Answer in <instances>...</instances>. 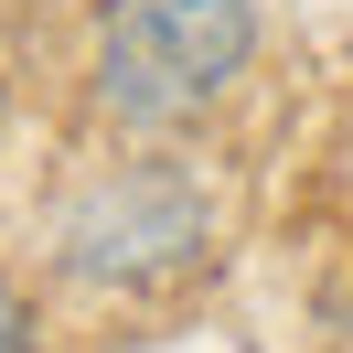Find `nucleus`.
I'll list each match as a JSON object with an SVG mask.
<instances>
[{"instance_id":"obj_2","label":"nucleus","mask_w":353,"mask_h":353,"mask_svg":"<svg viewBox=\"0 0 353 353\" xmlns=\"http://www.w3.org/2000/svg\"><path fill=\"white\" fill-rule=\"evenodd\" d=\"M203 257V193L182 172H108L97 193H75L65 214V268L86 289H161Z\"/></svg>"},{"instance_id":"obj_3","label":"nucleus","mask_w":353,"mask_h":353,"mask_svg":"<svg viewBox=\"0 0 353 353\" xmlns=\"http://www.w3.org/2000/svg\"><path fill=\"white\" fill-rule=\"evenodd\" d=\"M0 353H43V332H32V310H22L11 279H0Z\"/></svg>"},{"instance_id":"obj_1","label":"nucleus","mask_w":353,"mask_h":353,"mask_svg":"<svg viewBox=\"0 0 353 353\" xmlns=\"http://www.w3.org/2000/svg\"><path fill=\"white\" fill-rule=\"evenodd\" d=\"M257 54V0H97V108L118 129L203 118Z\"/></svg>"}]
</instances>
